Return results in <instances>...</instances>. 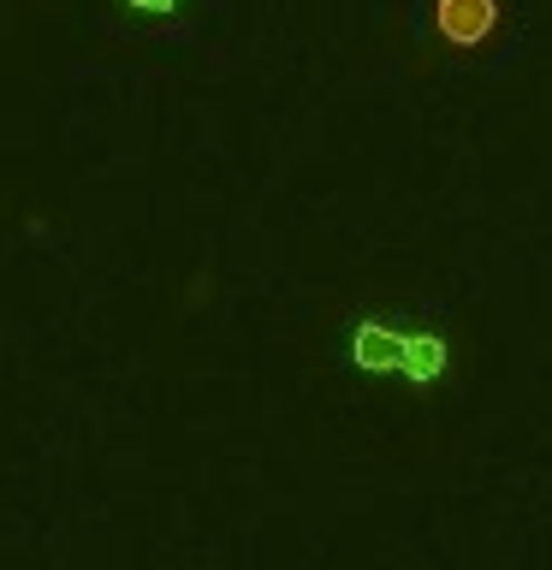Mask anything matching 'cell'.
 <instances>
[{
	"label": "cell",
	"instance_id": "3957f363",
	"mask_svg": "<svg viewBox=\"0 0 552 570\" xmlns=\"http://www.w3.org/2000/svg\"><path fill=\"white\" fill-rule=\"evenodd\" d=\"M131 7H137V12H155V18H160V12H178V0H131Z\"/></svg>",
	"mask_w": 552,
	"mask_h": 570
},
{
	"label": "cell",
	"instance_id": "6da1fadb",
	"mask_svg": "<svg viewBox=\"0 0 552 570\" xmlns=\"http://www.w3.org/2000/svg\"><path fill=\"white\" fill-rule=\"evenodd\" d=\"M351 368L363 374H398L410 386H440L452 374V338L440 327H410L392 315H363L351 327Z\"/></svg>",
	"mask_w": 552,
	"mask_h": 570
},
{
	"label": "cell",
	"instance_id": "7a4b0ae2",
	"mask_svg": "<svg viewBox=\"0 0 552 570\" xmlns=\"http://www.w3.org/2000/svg\"><path fill=\"white\" fill-rule=\"evenodd\" d=\"M516 0H422V36L440 66H470L511 36Z\"/></svg>",
	"mask_w": 552,
	"mask_h": 570
}]
</instances>
